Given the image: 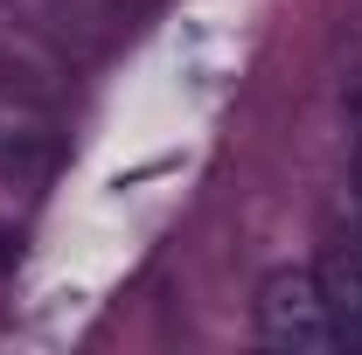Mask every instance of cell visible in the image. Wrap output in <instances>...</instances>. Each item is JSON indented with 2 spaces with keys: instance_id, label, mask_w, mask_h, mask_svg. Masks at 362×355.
Wrapping results in <instances>:
<instances>
[{
  "instance_id": "6da1fadb",
  "label": "cell",
  "mask_w": 362,
  "mask_h": 355,
  "mask_svg": "<svg viewBox=\"0 0 362 355\" xmlns=\"http://www.w3.org/2000/svg\"><path fill=\"white\" fill-rule=\"evenodd\" d=\"M258 334L272 349H293V355L349 349L341 342V320H334V300H327V279L307 272V265H279L258 286Z\"/></svg>"
},
{
  "instance_id": "7a4b0ae2",
  "label": "cell",
  "mask_w": 362,
  "mask_h": 355,
  "mask_svg": "<svg viewBox=\"0 0 362 355\" xmlns=\"http://www.w3.org/2000/svg\"><path fill=\"white\" fill-rule=\"evenodd\" d=\"M320 279H327V300H334V320H341V342L362 349V258H334Z\"/></svg>"
},
{
  "instance_id": "3957f363",
  "label": "cell",
  "mask_w": 362,
  "mask_h": 355,
  "mask_svg": "<svg viewBox=\"0 0 362 355\" xmlns=\"http://www.w3.org/2000/svg\"><path fill=\"white\" fill-rule=\"evenodd\" d=\"M356 188H362V119H356Z\"/></svg>"
}]
</instances>
